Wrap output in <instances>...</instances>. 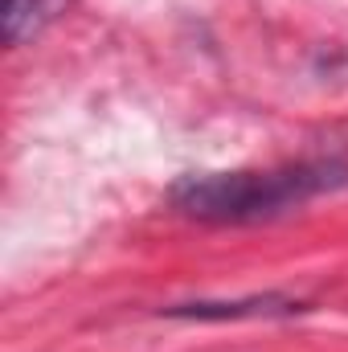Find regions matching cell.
I'll return each mask as SVG.
<instances>
[{
    "label": "cell",
    "mask_w": 348,
    "mask_h": 352,
    "mask_svg": "<svg viewBox=\"0 0 348 352\" xmlns=\"http://www.w3.org/2000/svg\"><path fill=\"white\" fill-rule=\"evenodd\" d=\"M348 180V160L320 156L279 168H242V173H205L184 176L173 184L168 201L176 213L205 221V226H250L279 217L336 184Z\"/></svg>",
    "instance_id": "1"
},
{
    "label": "cell",
    "mask_w": 348,
    "mask_h": 352,
    "mask_svg": "<svg viewBox=\"0 0 348 352\" xmlns=\"http://www.w3.org/2000/svg\"><path fill=\"white\" fill-rule=\"evenodd\" d=\"M54 4L58 0H4V37H8V45L33 37L54 16Z\"/></svg>",
    "instance_id": "2"
},
{
    "label": "cell",
    "mask_w": 348,
    "mask_h": 352,
    "mask_svg": "<svg viewBox=\"0 0 348 352\" xmlns=\"http://www.w3.org/2000/svg\"><path fill=\"white\" fill-rule=\"evenodd\" d=\"M291 303L283 299H250V303H188V307H173V316H266V311H287Z\"/></svg>",
    "instance_id": "3"
}]
</instances>
